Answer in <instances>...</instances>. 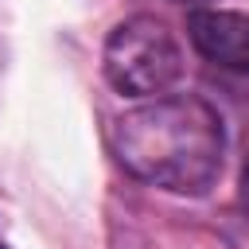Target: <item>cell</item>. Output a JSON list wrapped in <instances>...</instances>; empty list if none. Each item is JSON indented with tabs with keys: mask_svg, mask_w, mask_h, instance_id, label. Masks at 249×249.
<instances>
[{
	"mask_svg": "<svg viewBox=\"0 0 249 249\" xmlns=\"http://www.w3.org/2000/svg\"><path fill=\"white\" fill-rule=\"evenodd\" d=\"M113 152L121 167L148 187L202 195L222 171L226 128L202 97H152L113 124Z\"/></svg>",
	"mask_w": 249,
	"mask_h": 249,
	"instance_id": "6da1fadb",
	"label": "cell"
},
{
	"mask_svg": "<svg viewBox=\"0 0 249 249\" xmlns=\"http://www.w3.org/2000/svg\"><path fill=\"white\" fill-rule=\"evenodd\" d=\"M183 74L179 39L156 16H132L105 39V78L128 97H160Z\"/></svg>",
	"mask_w": 249,
	"mask_h": 249,
	"instance_id": "7a4b0ae2",
	"label": "cell"
},
{
	"mask_svg": "<svg viewBox=\"0 0 249 249\" xmlns=\"http://www.w3.org/2000/svg\"><path fill=\"white\" fill-rule=\"evenodd\" d=\"M187 35L210 66L249 78V12L198 8L187 19Z\"/></svg>",
	"mask_w": 249,
	"mask_h": 249,
	"instance_id": "3957f363",
	"label": "cell"
},
{
	"mask_svg": "<svg viewBox=\"0 0 249 249\" xmlns=\"http://www.w3.org/2000/svg\"><path fill=\"white\" fill-rule=\"evenodd\" d=\"M241 206H245V218H249V163H245V175H241Z\"/></svg>",
	"mask_w": 249,
	"mask_h": 249,
	"instance_id": "277c9868",
	"label": "cell"
},
{
	"mask_svg": "<svg viewBox=\"0 0 249 249\" xmlns=\"http://www.w3.org/2000/svg\"><path fill=\"white\" fill-rule=\"evenodd\" d=\"M175 4H191V8H202V4H214V0H175Z\"/></svg>",
	"mask_w": 249,
	"mask_h": 249,
	"instance_id": "5b68a950",
	"label": "cell"
}]
</instances>
